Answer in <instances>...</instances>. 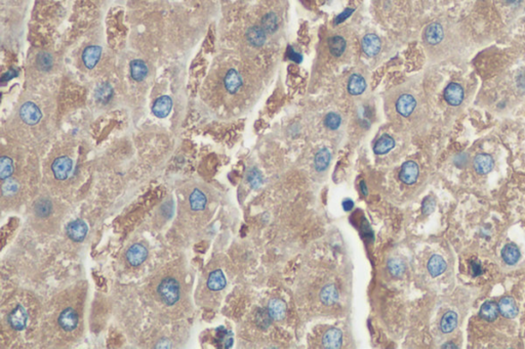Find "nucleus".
<instances>
[{"label": "nucleus", "mask_w": 525, "mask_h": 349, "mask_svg": "<svg viewBox=\"0 0 525 349\" xmlns=\"http://www.w3.org/2000/svg\"><path fill=\"white\" fill-rule=\"evenodd\" d=\"M266 32L264 31V29H262V27H259V26H254L252 28H249L246 32V39L248 41V43L255 46V47H261L265 44L266 42V39H267V36H266Z\"/></svg>", "instance_id": "nucleus-17"}, {"label": "nucleus", "mask_w": 525, "mask_h": 349, "mask_svg": "<svg viewBox=\"0 0 525 349\" xmlns=\"http://www.w3.org/2000/svg\"><path fill=\"white\" fill-rule=\"evenodd\" d=\"M362 51L368 57L377 56L381 51V40L377 35L367 34L362 39Z\"/></svg>", "instance_id": "nucleus-10"}, {"label": "nucleus", "mask_w": 525, "mask_h": 349, "mask_svg": "<svg viewBox=\"0 0 525 349\" xmlns=\"http://www.w3.org/2000/svg\"><path fill=\"white\" fill-rule=\"evenodd\" d=\"M341 123H342V118L340 117V115H337L335 113L328 114L326 119H324V124H326V126L329 128L330 130H335L339 128Z\"/></svg>", "instance_id": "nucleus-40"}, {"label": "nucleus", "mask_w": 525, "mask_h": 349, "mask_svg": "<svg viewBox=\"0 0 525 349\" xmlns=\"http://www.w3.org/2000/svg\"><path fill=\"white\" fill-rule=\"evenodd\" d=\"M271 316L269 314L268 309H259L258 313L256 315V321H257V325L262 328V329H267L269 328L270 323H271Z\"/></svg>", "instance_id": "nucleus-39"}, {"label": "nucleus", "mask_w": 525, "mask_h": 349, "mask_svg": "<svg viewBox=\"0 0 525 349\" xmlns=\"http://www.w3.org/2000/svg\"><path fill=\"white\" fill-rule=\"evenodd\" d=\"M395 146V141L392 136L388 134H384L377 141L373 146V152L377 155H385L389 153Z\"/></svg>", "instance_id": "nucleus-24"}, {"label": "nucleus", "mask_w": 525, "mask_h": 349, "mask_svg": "<svg viewBox=\"0 0 525 349\" xmlns=\"http://www.w3.org/2000/svg\"><path fill=\"white\" fill-rule=\"evenodd\" d=\"M502 257L507 264L513 265L520 258L519 249L514 244H508L502 250Z\"/></svg>", "instance_id": "nucleus-28"}, {"label": "nucleus", "mask_w": 525, "mask_h": 349, "mask_svg": "<svg viewBox=\"0 0 525 349\" xmlns=\"http://www.w3.org/2000/svg\"><path fill=\"white\" fill-rule=\"evenodd\" d=\"M18 190V185L15 181H7L4 183L3 185V193L5 194L6 192H10V193H16Z\"/></svg>", "instance_id": "nucleus-43"}, {"label": "nucleus", "mask_w": 525, "mask_h": 349, "mask_svg": "<svg viewBox=\"0 0 525 349\" xmlns=\"http://www.w3.org/2000/svg\"><path fill=\"white\" fill-rule=\"evenodd\" d=\"M508 1H509L510 3H516V2L519 1V0H508Z\"/></svg>", "instance_id": "nucleus-49"}, {"label": "nucleus", "mask_w": 525, "mask_h": 349, "mask_svg": "<svg viewBox=\"0 0 525 349\" xmlns=\"http://www.w3.org/2000/svg\"><path fill=\"white\" fill-rule=\"evenodd\" d=\"M458 325V315L455 311H447V313L442 317L441 322H440V329L443 333H451L453 332Z\"/></svg>", "instance_id": "nucleus-31"}, {"label": "nucleus", "mask_w": 525, "mask_h": 349, "mask_svg": "<svg viewBox=\"0 0 525 349\" xmlns=\"http://www.w3.org/2000/svg\"><path fill=\"white\" fill-rule=\"evenodd\" d=\"M416 106H417L416 99L410 94L401 95L398 98V101L396 103L397 112L403 117H408L412 112H414Z\"/></svg>", "instance_id": "nucleus-13"}, {"label": "nucleus", "mask_w": 525, "mask_h": 349, "mask_svg": "<svg viewBox=\"0 0 525 349\" xmlns=\"http://www.w3.org/2000/svg\"><path fill=\"white\" fill-rule=\"evenodd\" d=\"M102 55V48L97 45L86 47L82 54V61L87 69H94L98 63Z\"/></svg>", "instance_id": "nucleus-11"}, {"label": "nucleus", "mask_w": 525, "mask_h": 349, "mask_svg": "<svg viewBox=\"0 0 525 349\" xmlns=\"http://www.w3.org/2000/svg\"><path fill=\"white\" fill-rule=\"evenodd\" d=\"M148 256V250L145 246L141 244L132 245L127 252V259L129 263L132 266L142 264Z\"/></svg>", "instance_id": "nucleus-8"}, {"label": "nucleus", "mask_w": 525, "mask_h": 349, "mask_svg": "<svg viewBox=\"0 0 525 349\" xmlns=\"http://www.w3.org/2000/svg\"><path fill=\"white\" fill-rule=\"evenodd\" d=\"M225 87L230 93H236L242 85V79L240 74L235 69H230L224 79Z\"/></svg>", "instance_id": "nucleus-18"}, {"label": "nucleus", "mask_w": 525, "mask_h": 349, "mask_svg": "<svg viewBox=\"0 0 525 349\" xmlns=\"http://www.w3.org/2000/svg\"><path fill=\"white\" fill-rule=\"evenodd\" d=\"M172 109V99L167 95L158 97L153 104L152 112L158 118H165L170 113Z\"/></svg>", "instance_id": "nucleus-12"}, {"label": "nucleus", "mask_w": 525, "mask_h": 349, "mask_svg": "<svg viewBox=\"0 0 525 349\" xmlns=\"http://www.w3.org/2000/svg\"><path fill=\"white\" fill-rule=\"evenodd\" d=\"M446 262L439 255H433L428 262V270L432 277H438L445 271Z\"/></svg>", "instance_id": "nucleus-25"}, {"label": "nucleus", "mask_w": 525, "mask_h": 349, "mask_svg": "<svg viewBox=\"0 0 525 349\" xmlns=\"http://www.w3.org/2000/svg\"><path fill=\"white\" fill-rule=\"evenodd\" d=\"M53 65H54V58L49 53L41 52V53H39L38 55H37V57H36V66L39 70H41V71H49V70L52 69Z\"/></svg>", "instance_id": "nucleus-34"}, {"label": "nucleus", "mask_w": 525, "mask_h": 349, "mask_svg": "<svg viewBox=\"0 0 525 349\" xmlns=\"http://www.w3.org/2000/svg\"><path fill=\"white\" fill-rule=\"evenodd\" d=\"M443 35L444 32L441 25L438 23H433L430 24L426 28V30H425V40L431 45H436L441 42V40L443 39Z\"/></svg>", "instance_id": "nucleus-14"}, {"label": "nucleus", "mask_w": 525, "mask_h": 349, "mask_svg": "<svg viewBox=\"0 0 525 349\" xmlns=\"http://www.w3.org/2000/svg\"><path fill=\"white\" fill-rule=\"evenodd\" d=\"M87 232H89V227L83 220L80 219L71 221L66 228L68 236L74 242H82Z\"/></svg>", "instance_id": "nucleus-4"}, {"label": "nucleus", "mask_w": 525, "mask_h": 349, "mask_svg": "<svg viewBox=\"0 0 525 349\" xmlns=\"http://www.w3.org/2000/svg\"><path fill=\"white\" fill-rule=\"evenodd\" d=\"M342 341H343L342 332L336 328H331L326 334H324L323 339H322V344L326 348L336 349V348L341 347Z\"/></svg>", "instance_id": "nucleus-15"}, {"label": "nucleus", "mask_w": 525, "mask_h": 349, "mask_svg": "<svg viewBox=\"0 0 525 349\" xmlns=\"http://www.w3.org/2000/svg\"><path fill=\"white\" fill-rule=\"evenodd\" d=\"M479 315L487 321H493L498 316V306L494 302H485L480 308Z\"/></svg>", "instance_id": "nucleus-32"}, {"label": "nucleus", "mask_w": 525, "mask_h": 349, "mask_svg": "<svg viewBox=\"0 0 525 349\" xmlns=\"http://www.w3.org/2000/svg\"><path fill=\"white\" fill-rule=\"evenodd\" d=\"M157 293L166 305H173L180 299V284L176 279L167 277L158 285Z\"/></svg>", "instance_id": "nucleus-1"}, {"label": "nucleus", "mask_w": 525, "mask_h": 349, "mask_svg": "<svg viewBox=\"0 0 525 349\" xmlns=\"http://www.w3.org/2000/svg\"><path fill=\"white\" fill-rule=\"evenodd\" d=\"M445 101L451 106H459L464 99V90L462 87L458 83H451L444 90Z\"/></svg>", "instance_id": "nucleus-9"}, {"label": "nucleus", "mask_w": 525, "mask_h": 349, "mask_svg": "<svg viewBox=\"0 0 525 349\" xmlns=\"http://www.w3.org/2000/svg\"><path fill=\"white\" fill-rule=\"evenodd\" d=\"M59 325L65 331H73L77 328L78 325V315L73 308L69 307L62 311L59 317Z\"/></svg>", "instance_id": "nucleus-7"}, {"label": "nucleus", "mask_w": 525, "mask_h": 349, "mask_svg": "<svg viewBox=\"0 0 525 349\" xmlns=\"http://www.w3.org/2000/svg\"><path fill=\"white\" fill-rule=\"evenodd\" d=\"M20 116L21 119L28 125H36L41 120L42 113L40 109L34 103L27 102L22 105L20 109Z\"/></svg>", "instance_id": "nucleus-2"}, {"label": "nucleus", "mask_w": 525, "mask_h": 349, "mask_svg": "<svg viewBox=\"0 0 525 349\" xmlns=\"http://www.w3.org/2000/svg\"><path fill=\"white\" fill-rule=\"evenodd\" d=\"M498 313L507 319H513L518 314V307L512 297H504L498 303Z\"/></svg>", "instance_id": "nucleus-16"}, {"label": "nucleus", "mask_w": 525, "mask_h": 349, "mask_svg": "<svg viewBox=\"0 0 525 349\" xmlns=\"http://www.w3.org/2000/svg\"><path fill=\"white\" fill-rule=\"evenodd\" d=\"M268 311L272 320H281L285 318L286 315V304L281 299L274 298L269 302Z\"/></svg>", "instance_id": "nucleus-19"}, {"label": "nucleus", "mask_w": 525, "mask_h": 349, "mask_svg": "<svg viewBox=\"0 0 525 349\" xmlns=\"http://www.w3.org/2000/svg\"><path fill=\"white\" fill-rule=\"evenodd\" d=\"M148 75V67L142 59H133L131 63V76L133 80L141 82Z\"/></svg>", "instance_id": "nucleus-23"}, {"label": "nucleus", "mask_w": 525, "mask_h": 349, "mask_svg": "<svg viewBox=\"0 0 525 349\" xmlns=\"http://www.w3.org/2000/svg\"><path fill=\"white\" fill-rule=\"evenodd\" d=\"M346 46H347L346 40L343 38L342 36L335 35V36L330 37V38L328 39L329 52L335 58L343 56V54L346 51Z\"/></svg>", "instance_id": "nucleus-26"}, {"label": "nucleus", "mask_w": 525, "mask_h": 349, "mask_svg": "<svg viewBox=\"0 0 525 349\" xmlns=\"http://www.w3.org/2000/svg\"><path fill=\"white\" fill-rule=\"evenodd\" d=\"M95 94L98 102L106 104L110 101L112 95H113V89H112V87L108 83H102L97 87Z\"/></svg>", "instance_id": "nucleus-35"}, {"label": "nucleus", "mask_w": 525, "mask_h": 349, "mask_svg": "<svg viewBox=\"0 0 525 349\" xmlns=\"http://www.w3.org/2000/svg\"><path fill=\"white\" fill-rule=\"evenodd\" d=\"M290 54H291V58H292L293 60H295V61H297V63H298V61H301V58H302V57H301V56H299L298 54H295V53H294V51L290 52Z\"/></svg>", "instance_id": "nucleus-47"}, {"label": "nucleus", "mask_w": 525, "mask_h": 349, "mask_svg": "<svg viewBox=\"0 0 525 349\" xmlns=\"http://www.w3.org/2000/svg\"><path fill=\"white\" fill-rule=\"evenodd\" d=\"M28 315L27 311L21 304H18L17 307L11 311L8 316V322L15 330L21 331L26 328Z\"/></svg>", "instance_id": "nucleus-5"}, {"label": "nucleus", "mask_w": 525, "mask_h": 349, "mask_svg": "<svg viewBox=\"0 0 525 349\" xmlns=\"http://www.w3.org/2000/svg\"><path fill=\"white\" fill-rule=\"evenodd\" d=\"M278 18L274 12H269L262 19V28L268 34H272L278 29Z\"/></svg>", "instance_id": "nucleus-33"}, {"label": "nucleus", "mask_w": 525, "mask_h": 349, "mask_svg": "<svg viewBox=\"0 0 525 349\" xmlns=\"http://www.w3.org/2000/svg\"><path fill=\"white\" fill-rule=\"evenodd\" d=\"M388 269L393 277L399 278L403 275V272L405 270V265L401 260H399L397 258H393L388 262Z\"/></svg>", "instance_id": "nucleus-37"}, {"label": "nucleus", "mask_w": 525, "mask_h": 349, "mask_svg": "<svg viewBox=\"0 0 525 349\" xmlns=\"http://www.w3.org/2000/svg\"><path fill=\"white\" fill-rule=\"evenodd\" d=\"M435 205H436V203H435L433 198H431V197L426 198L424 200V202H423V212H424L425 214L432 213V212L435 209Z\"/></svg>", "instance_id": "nucleus-42"}, {"label": "nucleus", "mask_w": 525, "mask_h": 349, "mask_svg": "<svg viewBox=\"0 0 525 349\" xmlns=\"http://www.w3.org/2000/svg\"><path fill=\"white\" fill-rule=\"evenodd\" d=\"M360 188H361V191H362V194H363L364 196L367 195V188H366V184L364 181H361L360 183Z\"/></svg>", "instance_id": "nucleus-48"}, {"label": "nucleus", "mask_w": 525, "mask_h": 349, "mask_svg": "<svg viewBox=\"0 0 525 349\" xmlns=\"http://www.w3.org/2000/svg\"><path fill=\"white\" fill-rule=\"evenodd\" d=\"M339 298V292L333 285H328L320 292V301L326 305H332Z\"/></svg>", "instance_id": "nucleus-27"}, {"label": "nucleus", "mask_w": 525, "mask_h": 349, "mask_svg": "<svg viewBox=\"0 0 525 349\" xmlns=\"http://www.w3.org/2000/svg\"><path fill=\"white\" fill-rule=\"evenodd\" d=\"M366 89L365 79L358 74H353L348 82V91L352 95H359Z\"/></svg>", "instance_id": "nucleus-22"}, {"label": "nucleus", "mask_w": 525, "mask_h": 349, "mask_svg": "<svg viewBox=\"0 0 525 349\" xmlns=\"http://www.w3.org/2000/svg\"><path fill=\"white\" fill-rule=\"evenodd\" d=\"M227 285L226 278L221 269H217L212 271L207 280V287L211 291H220L224 289Z\"/></svg>", "instance_id": "nucleus-21"}, {"label": "nucleus", "mask_w": 525, "mask_h": 349, "mask_svg": "<svg viewBox=\"0 0 525 349\" xmlns=\"http://www.w3.org/2000/svg\"><path fill=\"white\" fill-rule=\"evenodd\" d=\"M419 166L414 161H407L402 165L399 173V178L405 184H414L419 177Z\"/></svg>", "instance_id": "nucleus-6"}, {"label": "nucleus", "mask_w": 525, "mask_h": 349, "mask_svg": "<svg viewBox=\"0 0 525 349\" xmlns=\"http://www.w3.org/2000/svg\"><path fill=\"white\" fill-rule=\"evenodd\" d=\"M14 172V163L10 158L2 157L0 160V177L1 179L8 178Z\"/></svg>", "instance_id": "nucleus-36"}, {"label": "nucleus", "mask_w": 525, "mask_h": 349, "mask_svg": "<svg viewBox=\"0 0 525 349\" xmlns=\"http://www.w3.org/2000/svg\"><path fill=\"white\" fill-rule=\"evenodd\" d=\"M493 160L487 154H479L474 159V169L479 174H487L492 170Z\"/></svg>", "instance_id": "nucleus-20"}, {"label": "nucleus", "mask_w": 525, "mask_h": 349, "mask_svg": "<svg viewBox=\"0 0 525 349\" xmlns=\"http://www.w3.org/2000/svg\"><path fill=\"white\" fill-rule=\"evenodd\" d=\"M343 207L346 211H350V210H352V208L354 207V203L352 200H349V199H347V200L343 202Z\"/></svg>", "instance_id": "nucleus-46"}, {"label": "nucleus", "mask_w": 525, "mask_h": 349, "mask_svg": "<svg viewBox=\"0 0 525 349\" xmlns=\"http://www.w3.org/2000/svg\"><path fill=\"white\" fill-rule=\"evenodd\" d=\"M352 12H353V9H346L344 12H342V14L335 19V24H340V23L344 22L347 18H349L350 16H351Z\"/></svg>", "instance_id": "nucleus-44"}, {"label": "nucleus", "mask_w": 525, "mask_h": 349, "mask_svg": "<svg viewBox=\"0 0 525 349\" xmlns=\"http://www.w3.org/2000/svg\"><path fill=\"white\" fill-rule=\"evenodd\" d=\"M247 179H248V182L251 183L252 186H254V188H257V186H260L261 183H262V176L261 174L259 173V171H257L256 169L249 171L248 173V176H247Z\"/></svg>", "instance_id": "nucleus-41"}, {"label": "nucleus", "mask_w": 525, "mask_h": 349, "mask_svg": "<svg viewBox=\"0 0 525 349\" xmlns=\"http://www.w3.org/2000/svg\"><path fill=\"white\" fill-rule=\"evenodd\" d=\"M472 270H473V275L474 276H480L481 273L483 272L480 263L476 262V261H473V262H472Z\"/></svg>", "instance_id": "nucleus-45"}, {"label": "nucleus", "mask_w": 525, "mask_h": 349, "mask_svg": "<svg viewBox=\"0 0 525 349\" xmlns=\"http://www.w3.org/2000/svg\"><path fill=\"white\" fill-rule=\"evenodd\" d=\"M52 203L48 201L47 199H41L35 205V212L36 214L40 217H46L52 212Z\"/></svg>", "instance_id": "nucleus-38"}, {"label": "nucleus", "mask_w": 525, "mask_h": 349, "mask_svg": "<svg viewBox=\"0 0 525 349\" xmlns=\"http://www.w3.org/2000/svg\"><path fill=\"white\" fill-rule=\"evenodd\" d=\"M330 159H331V155L328 149L326 147L321 148L320 151L316 154L315 159H314V165H315L316 170L320 172L326 170L330 163Z\"/></svg>", "instance_id": "nucleus-30"}, {"label": "nucleus", "mask_w": 525, "mask_h": 349, "mask_svg": "<svg viewBox=\"0 0 525 349\" xmlns=\"http://www.w3.org/2000/svg\"><path fill=\"white\" fill-rule=\"evenodd\" d=\"M190 207L193 211H201L205 208L207 200L205 195L198 189H195L189 198Z\"/></svg>", "instance_id": "nucleus-29"}, {"label": "nucleus", "mask_w": 525, "mask_h": 349, "mask_svg": "<svg viewBox=\"0 0 525 349\" xmlns=\"http://www.w3.org/2000/svg\"><path fill=\"white\" fill-rule=\"evenodd\" d=\"M72 160L67 156L57 158L52 165V170L58 180H65L68 178L72 170Z\"/></svg>", "instance_id": "nucleus-3"}]
</instances>
